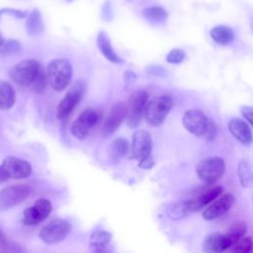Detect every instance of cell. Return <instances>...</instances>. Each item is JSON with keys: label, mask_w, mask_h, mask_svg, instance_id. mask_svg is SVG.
Instances as JSON below:
<instances>
[{"label": "cell", "mask_w": 253, "mask_h": 253, "mask_svg": "<svg viewBox=\"0 0 253 253\" xmlns=\"http://www.w3.org/2000/svg\"><path fill=\"white\" fill-rule=\"evenodd\" d=\"M47 81L55 91L65 89L72 77V65L66 58H55L51 60L46 69Z\"/></svg>", "instance_id": "6da1fadb"}, {"label": "cell", "mask_w": 253, "mask_h": 253, "mask_svg": "<svg viewBox=\"0 0 253 253\" xmlns=\"http://www.w3.org/2000/svg\"><path fill=\"white\" fill-rule=\"evenodd\" d=\"M174 104L173 97L169 94L157 96L146 103L144 117L148 125L158 126L165 121Z\"/></svg>", "instance_id": "7a4b0ae2"}, {"label": "cell", "mask_w": 253, "mask_h": 253, "mask_svg": "<svg viewBox=\"0 0 253 253\" xmlns=\"http://www.w3.org/2000/svg\"><path fill=\"white\" fill-rule=\"evenodd\" d=\"M42 65L36 59H25L14 65L9 72L10 78L21 86H31Z\"/></svg>", "instance_id": "3957f363"}, {"label": "cell", "mask_w": 253, "mask_h": 253, "mask_svg": "<svg viewBox=\"0 0 253 253\" xmlns=\"http://www.w3.org/2000/svg\"><path fill=\"white\" fill-rule=\"evenodd\" d=\"M225 171V163L220 157H210L202 160L196 166V173L206 184L216 182Z\"/></svg>", "instance_id": "277c9868"}, {"label": "cell", "mask_w": 253, "mask_h": 253, "mask_svg": "<svg viewBox=\"0 0 253 253\" xmlns=\"http://www.w3.org/2000/svg\"><path fill=\"white\" fill-rule=\"evenodd\" d=\"M100 119L101 115L97 110L93 108L84 110L71 125L70 130L72 135L78 139L85 138L98 125Z\"/></svg>", "instance_id": "5b68a950"}, {"label": "cell", "mask_w": 253, "mask_h": 253, "mask_svg": "<svg viewBox=\"0 0 253 253\" xmlns=\"http://www.w3.org/2000/svg\"><path fill=\"white\" fill-rule=\"evenodd\" d=\"M71 230V224L62 218H54L46 223L40 231V238L47 244H55L66 238Z\"/></svg>", "instance_id": "8992f818"}, {"label": "cell", "mask_w": 253, "mask_h": 253, "mask_svg": "<svg viewBox=\"0 0 253 253\" xmlns=\"http://www.w3.org/2000/svg\"><path fill=\"white\" fill-rule=\"evenodd\" d=\"M84 91H85L84 82L76 81L72 85V87L68 90L65 96L60 100L56 108L55 116L58 120H64L71 114V112L74 110L77 104L81 101Z\"/></svg>", "instance_id": "52a82bcc"}, {"label": "cell", "mask_w": 253, "mask_h": 253, "mask_svg": "<svg viewBox=\"0 0 253 253\" xmlns=\"http://www.w3.org/2000/svg\"><path fill=\"white\" fill-rule=\"evenodd\" d=\"M148 102V94L145 91L134 93L128 100L126 105V120L129 127H135L141 122L144 114L146 103Z\"/></svg>", "instance_id": "ba28073f"}, {"label": "cell", "mask_w": 253, "mask_h": 253, "mask_svg": "<svg viewBox=\"0 0 253 253\" xmlns=\"http://www.w3.org/2000/svg\"><path fill=\"white\" fill-rule=\"evenodd\" d=\"M31 193L27 185L18 184L8 186L0 191V211H7L25 201Z\"/></svg>", "instance_id": "9c48e42d"}, {"label": "cell", "mask_w": 253, "mask_h": 253, "mask_svg": "<svg viewBox=\"0 0 253 253\" xmlns=\"http://www.w3.org/2000/svg\"><path fill=\"white\" fill-rule=\"evenodd\" d=\"M241 238V237H240ZM239 238L230 234H221L218 232L209 234L203 241L202 249L204 252L220 253L227 251Z\"/></svg>", "instance_id": "30bf717a"}, {"label": "cell", "mask_w": 253, "mask_h": 253, "mask_svg": "<svg viewBox=\"0 0 253 253\" xmlns=\"http://www.w3.org/2000/svg\"><path fill=\"white\" fill-rule=\"evenodd\" d=\"M52 206L47 199H39L33 206L27 208L23 213V222L27 225H36L44 220L50 213Z\"/></svg>", "instance_id": "8fae6325"}, {"label": "cell", "mask_w": 253, "mask_h": 253, "mask_svg": "<svg viewBox=\"0 0 253 253\" xmlns=\"http://www.w3.org/2000/svg\"><path fill=\"white\" fill-rule=\"evenodd\" d=\"M209 119L205 113L200 109H190L188 110L182 119L183 126L185 128L196 136H204Z\"/></svg>", "instance_id": "7c38bea8"}, {"label": "cell", "mask_w": 253, "mask_h": 253, "mask_svg": "<svg viewBox=\"0 0 253 253\" xmlns=\"http://www.w3.org/2000/svg\"><path fill=\"white\" fill-rule=\"evenodd\" d=\"M126 105L124 102H117L110 110L108 116L106 117L101 132L103 136L112 135L122 125L124 120L126 119Z\"/></svg>", "instance_id": "4fadbf2b"}, {"label": "cell", "mask_w": 253, "mask_h": 253, "mask_svg": "<svg viewBox=\"0 0 253 253\" xmlns=\"http://www.w3.org/2000/svg\"><path fill=\"white\" fill-rule=\"evenodd\" d=\"M152 145V137L148 131L143 129L135 131L133 133L130 146V157L138 161L143 159L151 154Z\"/></svg>", "instance_id": "5bb4252c"}, {"label": "cell", "mask_w": 253, "mask_h": 253, "mask_svg": "<svg viewBox=\"0 0 253 253\" xmlns=\"http://www.w3.org/2000/svg\"><path fill=\"white\" fill-rule=\"evenodd\" d=\"M1 167L8 176L13 179H24L32 174V165L17 156H8L2 162Z\"/></svg>", "instance_id": "9a60e30c"}, {"label": "cell", "mask_w": 253, "mask_h": 253, "mask_svg": "<svg viewBox=\"0 0 253 253\" xmlns=\"http://www.w3.org/2000/svg\"><path fill=\"white\" fill-rule=\"evenodd\" d=\"M218 198V197H217ZM213 202V201H212ZM234 203V197L232 194H224L211 203L202 213V216L206 220H212L218 218L227 212Z\"/></svg>", "instance_id": "2e32d148"}, {"label": "cell", "mask_w": 253, "mask_h": 253, "mask_svg": "<svg viewBox=\"0 0 253 253\" xmlns=\"http://www.w3.org/2000/svg\"><path fill=\"white\" fill-rule=\"evenodd\" d=\"M223 189L221 186H213L204 190L200 195H198L195 199L188 200L189 209L191 212H196L204 209L206 206L214 201L217 197H219L222 193Z\"/></svg>", "instance_id": "e0dca14e"}, {"label": "cell", "mask_w": 253, "mask_h": 253, "mask_svg": "<svg viewBox=\"0 0 253 253\" xmlns=\"http://www.w3.org/2000/svg\"><path fill=\"white\" fill-rule=\"evenodd\" d=\"M228 129L230 133L242 144L248 145L252 142V131L250 128V125H248L245 121L233 118L228 123Z\"/></svg>", "instance_id": "ac0fdd59"}, {"label": "cell", "mask_w": 253, "mask_h": 253, "mask_svg": "<svg viewBox=\"0 0 253 253\" xmlns=\"http://www.w3.org/2000/svg\"><path fill=\"white\" fill-rule=\"evenodd\" d=\"M97 45L102 54L113 63H123V59L113 49L109 36L105 32H100L97 37Z\"/></svg>", "instance_id": "d6986e66"}, {"label": "cell", "mask_w": 253, "mask_h": 253, "mask_svg": "<svg viewBox=\"0 0 253 253\" xmlns=\"http://www.w3.org/2000/svg\"><path fill=\"white\" fill-rule=\"evenodd\" d=\"M112 239V234L106 230H95L89 239V246L96 252H103L109 245Z\"/></svg>", "instance_id": "ffe728a7"}, {"label": "cell", "mask_w": 253, "mask_h": 253, "mask_svg": "<svg viewBox=\"0 0 253 253\" xmlns=\"http://www.w3.org/2000/svg\"><path fill=\"white\" fill-rule=\"evenodd\" d=\"M16 102V92L10 83L0 80V110H8Z\"/></svg>", "instance_id": "44dd1931"}, {"label": "cell", "mask_w": 253, "mask_h": 253, "mask_svg": "<svg viewBox=\"0 0 253 253\" xmlns=\"http://www.w3.org/2000/svg\"><path fill=\"white\" fill-rule=\"evenodd\" d=\"M128 150V142L126 139L119 137L112 141L109 147V158L113 163L119 162Z\"/></svg>", "instance_id": "7402d4cb"}, {"label": "cell", "mask_w": 253, "mask_h": 253, "mask_svg": "<svg viewBox=\"0 0 253 253\" xmlns=\"http://www.w3.org/2000/svg\"><path fill=\"white\" fill-rule=\"evenodd\" d=\"M211 38L219 44H228L233 42L234 34L233 31L224 25H219L212 28L210 32Z\"/></svg>", "instance_id": "603a6c76"}, {"label": "cell", "mask_w": 253, "mask_h": 253, "mask_svg": "<svg viewBox=\"0 0 253 253\" xmlns=\"http://www.w3.org/2000/svg\"><path fill=\"white\" fill-rule=\"evenodd\" d=\"M27 32L30 36H39L43 31V23L42 19V15L38 10L32 11L27 19L26 23Z\"/></svg>", "instance_id": "cb8c5ba5"}, {"label": "cell", "mask_w": 253, "mask_h": 253, "mask_svg": "<svg viewBox=\"0 0 253 253\" xmlns=\"http://www.w3.org/2000/svg\"><path fill=\"white\" fill-rule=\"evenodd\" d=\"M142 15L146 20L153 23L164 22L167 18V12L162 7H158V6L145 8L142 11Z\"/></svg>", "instance_id": "d4e9b609"}, {"label": "cell", "mask_w": 253, "mask_h": 253, "mask_svg": "<svg viewBox=\"0 0 253 253\" xmlns=\"http://www.w3.org/2000/svg\"><path fill=\"white\" fill-rule=\"evenodd\" d=\"M190 212H191V211L189 209L188 201H184V202H180V203L172 205L168 209L167 214L171 219L177 220V219H180V218H183V217L189 215Z\"/></svg>", "instance_id": "484cf974"}, {"label": "cell", "mask_w": 253, "mask_h": 253, "mask_svg": "<svg viewBox=\"0 0 253 253\" xmlns=\"http://www.w3.org/2000/svg\"><path fill=\"white\" fill-rule=\"evenodd\" d=\"M237 173H238V177H239V181H240L241 186L243 188L248 187V185L251 182L252 173H251L250 164H249V162L247 160H245V159L240 160V162L238 164Z\"/></svg>", "instance_id": "4316f807"}, {"label": "cell", "mask_w": 253, "mask_h": 253, "mask_svg": "<svg viewBox=\"0 0 253 253\" xmlns=\"http://www.w3.org/2000/svg\"><path fill=\"white\" fill-rule=\"evenodd\" d=\"M252 245H253V241L250 236H246V237L242 236L230 247L228 251L235 252V253H249L252 250Z\"/></svg>", "instance_id": "83f0119b"}, {"label": "cell", "mask_w": 253, "mask_h": 253, "mask_svg": "<svg viewBox=\"0 0 253 253\" xmlns=\"http://www.w3.org/2000/svg\"><path fill=\"white\" fill-rule=\"evenodd\" d=\"M47 83V77H46V73L44 72V70L42 69V67H41L36 79L34 80V82L32 83L31 87L35 92L38 93H42L46 86Z\"/></svg>", "instance_id": "f1b7e54d"}, {"label": "cell", "mask_w": 253, "mask_h": 253, "mask_svg": "<svg viewBox=\"0 0 253 253\" xmlns=\"http://www.w3.org/2000/svg\"><path fill=\"white\" fill-rule=\"evenodd\" d=\"M21 50V44L19 42L15 40L5 41V42L0 46V53L1 54H13Z\"/></svg>", "instance_id": "f546056e"}, {"label": "cell", "mask_w": 253, "mask_h": 253, "mask_svg": "<svg viewBox=\"0 0 253 253\" xmlns=\"http://www.w3.org/2000/svg\"><path fill=\"white\" fill-rule=\"evenodd\" d=\"M185 56H186V54L182 49L173 48L168 52V54L166 56V60L169 63L178 64V63H181L185 59Z\"/></svg>", "instance_id": "4dcf8cb0"}, {"label": "cell", "mask_w": 253, "mask_h": 253, "mask_svg": "<svg viewBox=\"0 0 253 253\" xmlns=\"http://www.w3.org/2000/svg\"><path fill=\"white\" fill-rule=\"evenodd\" d=\"M246 231H247V225H246V223L243 222V221H238V222L234 223V224L230 227V229L228 230V233H230V234H232V235H234V236L240 238V237H242V236L245 235Z\"/></svg>", "instance_id": "1f68e13d"}, {"label": "cell", "mask_w": 253, "mask_h": 253, "mask_svg": "<svg viewBox=\"0 0 253 253\" xmlns=\"http://www.w3.org/2000/svg\"><path fill=\"white\" fill-rule=\"evenodd\" d=\"M216 133H217V126H216L215 123L211 119H209L208 126H207L206 132L203 137H205L208 140H213L216 136Z\"/></svg>", "instance_id": "d6a6232c"}, {"label": "cell", "mask_w": 253, "mask_h": 253, "mask_svg": "<svg viewBox=\"0 0 253 253\" xmlns=\"http://www.w3.org/2000/svg\"><path fill=\"white\" fill-rule=\"evenodd\" d=\"M240 112L242 117L249 123V125L252 124V116H253V109L249 106H242L240 108Z\"/></svg>", "instance_id": "836d02e7"}, {"label": "cell", "mask_w": 253, "mask_h": 253, "mask_svg": "<svg viewBox=\"0 0 253 253\" xmlns=\"http://www.w3.org/2000/svg\"><path fill=\"white\" fill-rule=\"evenodd\" d=\"M146 70H147V73L155 76H163L166 74V70L163 67L157 66V65H151Z\"/></svg>", "instance_id": "e575fe53"}, {"label": "cell", "mask_w": 253, "mask_h": 253, "mask_svg": "<svg viewBox=\"0 0 253 253\" xmlns=\"http://www.w3.org/2000/svg\"><path fill=\"white\" fill-rule=\"evenodd\" d=\"M153 165H154V160H153L151 154L148 155V156H146V157H144L143 159L139 160V163H138V166H139L140 168H143V169H149V168H151Z\"/></svg>", "instance_id": "d590c367"}, {"label": "cell", "mask_w": 253, "mask_h": 253, "mask_svg": "<svg viewBox=\"0 0 253 253\" xmlns=\"http://www.w3.org/2000/svg\"><path fill=\"white\" fill-rule=\"evenodd\" d=\"M124 80H125L126 84H130L136 80V74H134L130 70H127L124 73Z\"/></svg>", "instance_id": "8d00e7d4"}, {"label": "cell", "mask_w": 253, "mask_h": 253, "mask_svg": "<svg viewBox=\"0 0 253 253\" xmlns=\"http://www.w3.org/2000/svg\"><path fill=\"white\" fill-rule=\"evenodd\" d=\"M8 179V176L6 175V173L4 172L3 168L0 166V184L3 183L4 181H6Z\"/></svg>", "instance_id": "74e56055"}, {"label": "cell", "mask_w": 253, "mask_h": 253, "mask_svg": "<svg viewBox=\"0 0 253 253\" xmlns=\"http://www.w3.org/2000/svg\"><path fill=\"white\" fill-rule=\"evenodd\" d=\"M5 42V39L2 37V35L0 34V46Z\"/></svg>", "instance_id": "f35d334b"}]
</instances>
